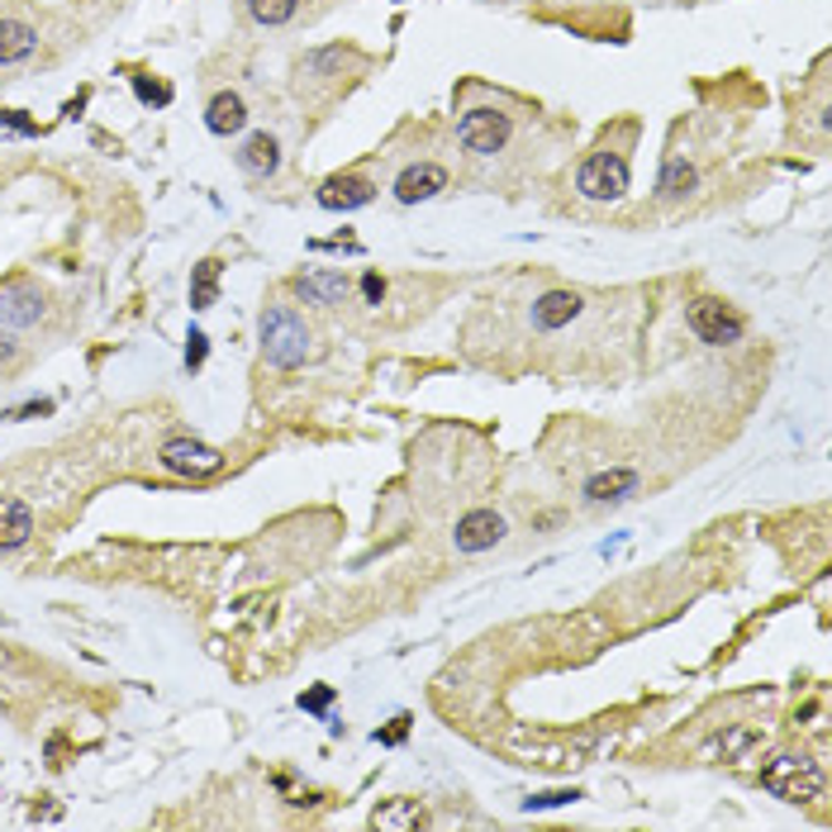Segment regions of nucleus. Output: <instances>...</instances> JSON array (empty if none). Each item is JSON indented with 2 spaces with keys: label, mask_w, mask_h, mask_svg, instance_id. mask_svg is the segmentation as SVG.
<instances>
[{
  "label": "nucleus",
  "mask_w": 832,
  "mask_h": 832,
  "mask_svg": "<svg viewBox=\"0 0 832 832\" xmlns=\"http://www.w3.org/2000/svg\"><path fill=\"white\" fill-rule=\"evenodd\" d=\"M262 357L281 372H291L310 357V329L291 305H271L262 314Z\"/></svg>",
  "instance_id": "f257e3e1"
},
{
  "label": "nucleus",
  "mask_w": 832,
  "mask_h": 832,
  "mask_svg": "<svg viewBox=\"0 0 832 832\" xmlns=\"http://www.w3.org/2000/svg\"><path fill=\"white\" fill-rule=\"evenodd\" d=\"M761 786L771 790L776 799H786V804H813V799H823V766L809 761V757H776L771 766L761 771Z\"/></svg>",
  "instance_id": "f03ea898"
},
{
  "label": "nucleus",
  "mask_w": 832,
  "mask_h": 832,
  "mask_svg": "<svg viewBox=\"0 0 832 832\" xmlns=\"http://www.w3.org/2000/svg\"><path fill=\"white\" fill-rule=\"evenodd\" d=\"M685 324H690V333L699 343H709V347H728V343H738L742 339V314L724 305V300H709V295H699L690 300V310H685Z\"/></svg>",
  "instance_id": "7ed1b4c3"
},
{
  "label": "nucleus",
  "mask_w": 832,
  "mask_h": 832,
  "mask_svg": "<svg viewBox=\"0 0 832 832\" xmlns=\"http://www.w3.org/2000/svg\"><path fill=\"white\" fill-rule=\"evenodd\" d=\"M575 190L585 200H623L628 196V163L618 153H590L575 171Z\"/></svg>",
  "instance_id": "20e7f679"
},
{
  "label": "nucleus",
  "mask_w": 832,
  "mask_h": 832,
  "mask_svg": "<svg viewBox=\"0 0 832 832\" xmlns=\"http://www.w3.org/2000/svg\"><path fill=\"white\" fill-rule=\"evenodd\" d=\"M457 138H461V148H467V153H481V157L500 153L509 143V115H505V110H490V105L467 110L461 124H457Z\"/></svg>",
  "instance_id": "39448f33"
},
{
  "label": "nucleus",
  "mask_w": 832,
  "mask_h": 832,
  "mask_svg": "<svg viewBox=\"0 0 832 832\" xmlns=\"http://www.w3.org/2000/svg\"><path fill=\"white\" fill-rule=\"evenodd\" d=\"M157 461H163L171 476H190V481H200V476H215L223 467V453L210 447V443H196V438H171V443H163Z\"/></svg>",
  "instance_id": "423d86ee"
},
{
  "label": "nucleus",
  "mask_w": 832,
  "mask_h": 832,
  "mask_svg": "<svg viewBox=\"0 0 832 832\" xmlns=\"http://www.w3.org/2000/svg\"><path fill=\"white\" fill-rule=\"evenodd\" d=\"M453 542H457V552H467V557L500 548V542H505V519L495 514V509H471V514L457 519Z\"/></svg>",
  "instance_id": "0eeeda50"
},
{
  "label": "nucleus",
  "mask_w": 832,
  "mask_h": 832,
  "mask_svg": "<svg viewBox=\"0 0 832 832\" xmlns=\"http://www.w3.org/2000/svg\"><path fill=\"white\" fill-rule=\"evenodd\" d=\"M43 314H48V305L29 281H14L0 291V329H29V324H39Z\"/></svg>",
  "instance_id": "6e6552de"
},
{
  "label": "nucleus",
  "mask_w": 832,
  "mask_h": 832,
  "mask_svg": "<svg viewBox=\"0 0 832 832\" xmlns=\"http://www.w3.org/2000/svg\"><path fill=\"white\" fill-rule=\"evenodd\" d=\"M438 190H447V171L438 163H414L395 176V200L399 205H419V200H434Z\"/></svg>",
  "instance_id": "1a4fd4ad"
},
{
  "label": "nucleus",
  "mask_w": 832,
  "mask_h": 832,
  "mask_svg": "<svg viewBox=\"0 0 832 832\" xmlns=\"http://www.w3.org/2000/svg\"><path fill=\"white\" fill-rule=\"evenodd\" d=\"M376 200V186L362 181V176H329L324 186H319V205L324 210H362V205Z\"/></svg>",
  "instance_id": "9d476101"
},
{
  "label": "nucleus",
  "mask_w": 832,
  "mask_h": 832,
  "mask_svg": "<svg viewBox=\"0 0 832 832\" xmlns=\"http://www.w3.org/2000/svg\"><path fill=\"white\" fill-rule=\"evenodd\" d=\"M347 291H352L347 277H343V271H329V267L305 271V277L295 281V295L310 300V305H343Z\"/></svg>",
  "instance_id": "9b49d317"
},
{
  "label": "nucleus",
  "mask_w": 832,
  "mask_h": 832,
  "mask_svg": "<svg viewBox=\"0 0 832 832\" xmlns=\"http://www.w3.org/2000/svg\"><path fill=\"white\" fill-rule=\"evenodd\" d=\"M248 124V105H243V95L238 91H219L210 105H205V129L219 134V138H229L238 134Z\"/></svg>",
  "instance_id": "f8f14e48"
},
{
  "label": "nucleus",
  "mask_w": 832,
  "mask_h": 832,
  "mask_svg": "<svg viewBox=\"0 0 832 832\" xmlns=\"http://www.w3.org/2000/svg\"><path fill=\"white\" fill-rule=\"evenodd\" d=\"M575 314H581V295H575V291H548V295H538V305H533V329L557 333V329H566Z\"/></svg>",
  "instance_id": "ddd939ff"
},
{
  "label": "nucleus",
  "mask_w": 832,
  "mask_h": 832,
  "mask_svg": "<svg viewBox=\"0 0 832 832\" xmlns=\"http://www.w3.org/2000/svg\"><path fill=\"white\" fill-rule=\"evenodd\" d=\"M633 490H637V471L633 467H610V471H600L585 481V500L590 505H618V500H628Z\"/></svg>",
  "instance_id": "4468645a"
},
{
  "label": "nucleus",
  "mask_w": 832,
  "mask_h": 832,
  "mask_svg": "<svg viewBox=\"0 0 832 832\" xmlns=\"http://www.w3.org/2000/svg\"><path fill=\"white\" fill-rule=\"evenodd\" d=\"M39 48V29L24 20H0V67H14V62L34 58Z\"/></svg>",
  "instance_id": "2eb2a0df"
},
{
  "label": "nucleus",
  "mask_w": 832,
  "mask_h": 832,
  "mask_svg": "<svg viewBox=\"0 0 832 832\" xmlns=\"http://www.w3.org/2000/svg\"><path fill=\"white\" fill-rule=\"evenodd\" d=\"M34 533V509L24 500H0V548H24Z\"/></svg>",
  "instance_id": "dca6fc26"
},
{
  "label": "nucleus",
  "mask_w": 832,
  "mask_h": 832,
  "mask_svg": "<svg viewBox=\"0 0 832 832\" xmlns=\"http://www.w3.org/2000/svg\"><path fill=\"white\" fill-rule=\"evenodd\" d=\"M238 167L252 171V176H271L281 167V143L271 138V134H252L243 143V153H238Z\"/></svg>",
  "instance_id": "f3484780"
},
{
  "label": "nucleus",
  "mask_w": 832,
  "mask_h": 832,
  "mask_svg": "<svg viewBox=\"0 0 832 832\" xmlns=\"http://www.w3.org/2000/svg\"><path fill=\"white\" fill-rule=\"evenodd\" d=\"M695 181H699V176H695V167L685 163V157H666V163H662V181H657V190H662L666 200H685V196L695 190Z\"/></svg>",
  "instance_id": "a211bd4d"
},
{
  "label": "nucleus",
  "mask_w": 832,
  "mask_h": 832,
  "mask_svg": "<svg viewBox=\"0 0 832 832\" xmlns=\"http://www.w3.org/2000/svg\"><path fill=\"white\" fill-rule=\"evenodd\" d=\"M215 295H219V262L205 258L196 267V281H190V310H210Z\"/></svg>",
  "instance_id": "6ab92c4d"
},
{
  "label": "nucleus",
  "mask_w": 832,
  "mask_h": 832,
  "mask_svg": "<svg viewBox=\"0 0 832 832\" xmlns=\"http://www.w3.org/2000/svg\"><path fill=\"white\" fill-rule=\"evenodd\" d=\"M295 10H300V0H248V14L258 24H267V29L295 20Z\"/></svg>",
  "instance_id": "aec40b11"
},
{
  "label": "nucleus",
  "mask_w": 832,
  "mask_h": 832,
  "mask_svg": "<svg viewBox=\"0 0 832 832\" xmlns=\"http://www.w3.org/2000/svg\"><path fill=\"white\" fill-rule=\"evenodd\" d=\"M581 799V790H542L533 799H523V809L528 813H538V809H562V804H575Z\"/></svg>",
  "instance_id": "412c9836"
},
{
  "label": "nucleus",
  "mask_w": 832,
  "mask_h": 832,
  "mask_svg": "<svg viewBox=\"0 0 832 832\" xmlns=\"http://www.w3.org/2000/svg\"><path fill=\"white\" fill-rule=\"evenodd\" d=\"M134 91H138L143 105H171V86L148 82V76H134Z\"/></svg>",
  "instance_id": "4be33fe9"
},
{
  "label": "nucleus",
  "mask_w": 832,
  "mask_h": 832,
  "mask_svg": "<svg viewBox=\"0 0 832 832\" xmlns=\"http://www.w3.org/2000/svg\"><path fill=\"white\" fill-rule=\"evenodd\" d=\"M205 352H210V347H205V333L190 329V339H186V366H190V372H200V366H205Z\"/></svg>",
  "instance_id": "5701e85b"
},
{
  "label": "nucleus",
  "mask_w": 832,
  "mask_h": 832,
  "mask_svg": "<svg viewBox=\"0 0 832 832\" xmlns=\"http://www.w3.org/2000/svg\"><path fill=\"white\" fill-rule=\"evenodd\" d=\"M751 742H757V728H738L732 738H718V751H724V757H738V751L751 747Z\"/></svg>",
  "instance_id": "b1692460"
},
{
  "label": "nucleus",
  "mask_w": 832,
  "mask_h": 832,
  "mask_svg": "<svg viewBox=\"0 0 832 832\" xmlns=\"http://www.w3.org/2000/svg\"><path fill=\"white\" fill-rule=\"evenodd\" d=\"M329 704H333V685H319V690L300 695V709H310V714H324Z\"/></svg>",
  "instance_id": "393cba45"
},
{
  "label": "nucleus",
  "mask_w": 832,
  "mask_h": 832,
  "mask_svg": "<svg viewBox=\"0 0 832 832\" xmlns=\"http://www.w3.org/2000/svg\"><path fill=\"white\" fill-rule=\"evenodd\" d=\"M0 124H6V129H14V134H39V124L24 119L20 110H0Z\"/></svg>",
  "instance_id": "a878e982"
},
{
  "label": "nucleus",
  "mask_w": 832,
  "mask_h": 832,
  "mask_svg": "<svg viewBox=\"0 0 832 832\" xmlns=\"http://www.w3.org/2000/svg\"><path fill=\"white\" fill-rule=\"evenodd\" d=\"M362 295H366V305H381V300H386V281H381L376 271H366V277H362Z\"/></svg>",
  "instance_id": "bb28decb"
},
{
  "label": "nucleus",
  "mask_w": 832,
  "mask_h": 832,
  "mask_svg": "<svg viewBox=\"0 0 832 832\" xmlns=\"http://www.w3.org/2000/svg\"><path fill=\"white\" fill-rule=\"evenodd\" d=\"M405 732H409V718H405V714H399L391 732H376V742H405Z\"/></svg>",
  "instance_id": "cd10ccee"
},
{
  "label": "nucleus",
  "mask_w": 832,
  "mask_h": 832,
  "mask_svg": "<svg viewBox=\"0 0 832 832\" xmlns=\"http://www.w3.org/2000/svg\"><path fill=\"white\" fill-rule=\"evenodd\" d=\"M14 357H20V343H14L10 333H0V366H10Z\"/></svg>",
  "instance_id": "c85d7f7f"
},
{
  "label": "nucleus",
  "mask_w": 832,
  "mask_h": 832,
  "mask_svg": "<svg viewBox=\"0 0 832 832\" xmlns=\"http://www.w3.org/2000/svg\"><path fill=\"white\" fill-rule=\"evenodd\" d=\"M53 405H48V399H39V405H24V409H10V419H29V414H48Z\"/></svg>",
  "instance_id": "c756f323"
},
{
  "label": "nucleus",
  "mask_w": 832,
  "mask_h": 832,
  "mask_svg": "<svg viewBox=\"0 0 832 832\" xmlns=\"http://www.w3.org/2000/svg\"><path fill=\"white\" fill-rule=\"evenodd\" d=\"M0 662H6V652H0Z\"/></svg>",
  "instance_id": "7c9ffc66"
}]
</instances>
